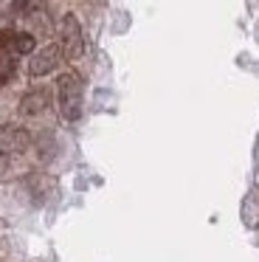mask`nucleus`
Masks as SVG:
<instances>
[{"label":"nucleus","mask_w":259,"mask_h":262,"mask_svg":"<svg viewBox=\"0 0 259 262\" xmlns=\"http://www.w3.org/2000/svg\"><path fill=\"white\" fill-rule=\"evenodd\" d=\"M56 102H59V113L65 121H76L82 116V79L73 71L56 79Z\"/></svg>","instance_id":"obj_1"},{"label":"nucleus","mask_w":259,"mask_h":262,"mask_svg":"<svg viewBox=\"0 0 259 262\" xmlns=\"http://www.w3.org/2000/svg\"><path fill=\"white\" fill-rule=\"evenodd\" d=\"M51 104V93L42 91V88H37V91H28L26 96L20 99V113L23 116H39L45 113Z\"/></svg>","instance_id":"obj_5"},{"label":"nucleus","mask_w":259,"mask_h":262,"mask_svg":"<svg viewBox=\"0 0 259 262\" xmlns=\"http://www.w3.org/2000/svg\"><path fill=\"white\" fill-rule=\"evenodd\" d=\"M11 42H14V31H0V62L9 59V57H14Z\"/></svg>","instance_id":"obj_9"},{"label":"nucleus","mask_w":259,"mask_h":262,"mask_svg":"<svg viewBox=\"0 0 259 262\" xmlns=\"http://www.w3.org/2000/svg\"><path fill=\"white\" fill-rule=\"evenodd\" d=\"M28 189L34 192V200L42 203V200L54 192V181H51L48 175H31V178H28Z\"/></svg>","instance_id":"obj_6"},{"label":"nucleus","mask_w":259,"mask_h":262,"mask_svg":"<svg viewBox=\"0 0 259 262\" xmlns=\"http://www.w3.org/2000/svg\"><path fill=\"white\" fill-rule=\"evenodd\" d=\"M59 37H62V51L68 59H79L84 51V40H82V26L73 14H65L59 23Z\"/></svg>","instance_id":"obj_2"},{"label":"nucleus","mask_w":259,"mask_h":262,"mask_svg":"<svg viewBox=\"0 0 259 262\" xmlns=\"http://www.w3.org/2000/svg\"><path fill=\"white\" fill-rule=\"evenodd\" d=\"M59 62H62V46H45V48H39V51L31 57V62H28V74L31 76H45V74H51Z\"/></svg>","instance_id":"obj_4"},{"label":"nucleus","mask_w":259,"mask_h":262,"mask_svg":"<svg viewBox=\"0 0 259 262\" xmlns=\"http://www.w3.org/2000/svg\"><path fill=\"white\" fill-rule=\"evenodd\" d=\"M242 214H245V223H248V226H256V223H259V192H253L251 198L245 200V209H242Z\"/></svg>","instance_id":"obj_8"},{"label":"nucleus","mask_w":259,"mask_h":262,"mask_svg":"<svg viewBox=\"0 0 259 262\" xmlns=\"http://www.w3.org/2000/svg\"><path fill=\"white\" fill-rule=\"evenodd\" d=\"M28 144H31V136H28V130H23V127H17V124L0 127V155L26 152Z\"/></svg>","instance_id":"obj_3"},{"label":"nucleus","mask_w":259,"mask_h":262,"mask_svg":"<svg viewBox=\"0 0 259 262\" xmlns=\"http://www.w3.org/2000/svg\"><path fill=\"white\" fill-rule=\"evenodd\" d=\"M0 85H6V82H3V79H0Z\"/></svg>","instance_id":"obj_10"},{"label":"nucleus","mask_w":259,"mask_h":262,"mask_svg":"<svg viewBox=\"0 0 259 262\" xmlns=\"http://www.w3.org/2000/svg\"><path fill=\"white\" fill-rule=\"evenodd\" d=\"M11 48H14V57H26V54H31L34 51V34H28V31H17Z\"/></svg>","instance_id":"obj_7"}]
</instances>
